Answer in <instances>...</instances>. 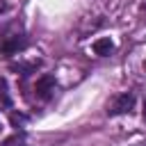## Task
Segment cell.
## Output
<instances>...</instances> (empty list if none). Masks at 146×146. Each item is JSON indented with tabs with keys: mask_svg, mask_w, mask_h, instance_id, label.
<instances>
[{
	"mask_svg": "<svg viewBox=\"0 0 146 146\" xmlns=\"http://www.w3.org/2000/svg\"><path fill=\"white\" fill-rule=\"evenodd\" d=\"M132 107H135V94H132V91H123V94L114 96V100L107 105V114H110V116L128 114Z\"/></svg>",
	"mask_w": 146,
	"mask_h": 146,
	"instance_id": "1",
	"label": "cell"
},
{
	"mask_svg": "<svg viewBox=\"0 0 146 146\" xmlns=\"http://www.w3.org/2000/svg\"><path fill=\"white\" fill-rule=\"evenodd\" d=\"M55 87H57V82H55V75H41L39 80H36V84H34V91H36V96L41 98V100H50L52 98V94H55Z\"/></svg>",
	"mask_w": 146,
	"mask_h": 146,
	"instance_id": "2",
	"label": "cell"
},
{
	"mask_svg": "<svg viewBox=\"0 0 146 146\" xmlns=\"http://www.w3.org/2000/svg\"><path fill=\"white\" fill-rule=\"evenodd\" d=\"M27 46V39L23 36V34H11V36H7L2 43H0V50L5 52V55H16L18 50H23Z\"/></svg>",
	"mask_w": 146,
	"mask_h": 146,
	"instance_id": "3",
	"label": "cell"
},
{
	"mask_svg": "<svg viewBox=\"0 0 146 146\" xmlns=\"http://www.w3.org/2000/svg\"><path fill=\"white\" fill-rule=\"evenodd\" d=\"M112 50H114V41H112L110 36H100V39L94 41V52H96V55L105 57V55H110Z\"/></svg>",
	"mask_w": 146,
	"mask_h": 146,
	"instance_id": "4",
	"label": "cell"
},
{
	"mask_svg": "<svg viewBox=\"0 0 146 146\" xmlns=\"http://www.w3.org/2000/svg\"><path fill=\"white\" fill-rule=\"evenodd\" d=\"M0 105L2 107H11V98H9V89H7V80L0 75Z\"/></svg>",
	"mask_w": 146,
	"mask_h": 146,
	"instance_id": "5",
	"label": "cell"
},
{
	"mask_svg": "<svg viewBox=\"0 0 146 146\" xmlns=\"http://www.w3.org/2000/svg\"><path fill=\"white\" fill-rule=\"evenodd\" d=\"M25 121H27V119H25L23 114H11V123H14V125H18V123H25Z\"/></svg>",
	"mask_w": 146,
	"mask_h": 146,
	"instance_id": "6",
	"label": "cell"
},
{
	"mask_svg": "<svg viewBox=\"0 0 146 146\" xmlns=\"http://www.w3.org/2000/svg\"><path fill=\"white\" fill-rule=\"evenodd\" d=\"M141 114H144V121H146V100H144V112Z\"/></svg>",
	"mask_w": 146,
	"mask_h": 146,
	"instance_id": "7",
	"label": "cell"
},
{
	"mask_svg": "<svg viewBox=\"0 0 146 146\" xmlns=\"http://www.w3.org/2000/svg\"><path fill=\"white\" fill-rule=\"evenodd\" d=\"M144 68H146V62H144Z\"/></svg>",
	"mask_w": 146,
	"mask_h": 146,
	"instance_id": "8",
	"label": "cell"
},
{
	"mask_svg": "<svg viewBox=\"0 0 146 146\" xmlns=\"http://www.w3.org/2000/svg\"><path fill=\"white\" fill-rule=\"evenodd\" d=\"M21 146H25V144H21Z\"/></svg>",
	"mask_w": 146,
	"mask_h": 146,
	"instance_id": "9",
	"label": "cell"
}]
</instances>
